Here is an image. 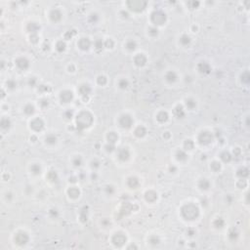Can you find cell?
<instances>
[{
	"mask_svg": "<svg viewBox=\"0 0 250 250\" xmlns=\"http://www.w3.org/2000/svg\"><path fill=\"white\" fill-rule=\"evenodd\" d=\"M157 198V194L154 193V191H148L146 194V199L148 200V201H150V202H153V201H154L155 199Z\"/></svg>",
	"mask_w": 250,
	"mask_h": 250,
	"instance_id": "obj_21",
	"label": "cell"
},
{
	"mask_svg": "<svg viewBox=\"0 0 250 250\" xmlns=\"http://www.w3.org/2000/svg\"><path fill=\"white\" fill-rule=\"evenodd\" d=\"M198 71L202 73H208L209 71H211V68H210V66L208 63L203 62V63H200L198 65Z\"/></svg>",
	"mask_w": 250,
	"mask_h": 250,
	"instance_id": "obj_15",
	"label": "cell"
},
{
	"mask_svg": "<svg viewBox=\"0 0 250 250\" xmlns=\"http://www.w3.org/2000/svg\"><path fill=\"white\" fill-rule=\"evenodd\" d=\"M48 179H49V180H51L52 182H56L57 180H58V177H57V173H56V172H54V171L49 172Z\"/></svg>",
	"mask_w": 250,
	"mask_h": 250,
	"instance_id": "obj_36",
	"label": "cell"
},
{
	"mask_svg": "<svg viewBox=\"0 0 250 250\" xmlns=\"http://www.w3.org/2000/svg\"><path fill=\"white\" fill-rule=\"evenodd\" d=\"M72 93L71 91H63L61 94V100L63 103H69V102L72 100Z\"/></svg>",
	"mask_w": 250,
	"mask_h": 250,
	"instance_id": "obj_11",
	"label": "cell"
},
{
	"mask_svg": "<svg viewBox=\"0 0 250 250\" xmlns=\"http://www.w3.org/2000/svg\"><path fill=\"white\" fill-rule=\"evenodd\" d=\"M104 45L106 46V47H108V48H112V46H113V42H112V40L108 39V40H107V41L104 42Z\"/></svg>",
	"mask_w": 250,
	"mask_h": 250,
	"instance_id": "obj_50",
	"label": "cell"
},
{
	"mask_svg": "<svg viewBox=\"0 0 250 250\" xmlns=\"http://www.w3.org/2000/svg\"><path fill=\"white\" fill-rule=\"evenodd\" d=\"M30 169H31V172H32L33 174H39L40 171H41V168H40V166L38 164H33Z\"/></svg>",
	"mask_w": 250,
	"mask_h": 250,
	"instance_id": "obj_35",
	"label": "cell"
},
{
	"mask_svg": "<svg viewBox=\"0 0 250 250\" xmlns=\"http://www.w3.org/2000/svg\"><path fill=\"white\" fill-rule=\"evenodd\" d=\"M7 86L9 87V88L13 89V88H15L16 86H17V83H16L14 80H9V81L7 82Z\"/></svg>",
	"mask_w": 250,
	"mask_h": 250,
	"instance_id": "obj_49",
	"label": "cell"
},
{
	"mask_svg": "<svg viewBox=\"0 0 250 250\" xmlns=\"http://www.w3.org/2000/svg\"><path fill=\"white\" fill-rule=\"evenodd\" d=\"M189 4H193V6L190 8H195L196 6H198L199 5V3L198 2H194V1H193V2H189Z\"/></svg>",
	"mask_w": 250,
	"mask_h": 250,
	"instance_id": "obj_57",
	"label": "cell"
},
{
	"mask_svg": "<svg viewBox=\"0 0 250 250\" xmlns=\"http://www.w3.org/2000/svg\"><path fill=\"white\" fill-rule=\"evenodd\" d=\"M248 169L247 168H240L239 171H237V176L239 177H240V178H242V179H244V178H246L247 176H248Z\"/></svg>",
	"mask_w": 250,
	"mask_h": 250,
	"instance_id": "obj_25",
	"label": "cell"
},
{
	"mask_svg": "<svg viewBox=\"0 0 250 250\" xmlns=\"http://www.w3.org/2000/svg\"><path fill=\"white\" fill-rule=\"evenodd\" d=\"M16 63H17V66L21 69H26L28 67V66H30V63H28V61L26 60V58H20V59H18L16 61Z\"/></svg>",
	"mask_w": 250,
	"mask_h": 250,
	"instance_id": "obj_10",
	"label": "cell"
},
{
	"mask_svg": "<svg viewBox=\"0 0 250 250\" xmlns=\"http://www.w3.org/2000/svg\"><path fill=\"white\" fill-rule=\"evenodd\" d=\"M81 162H82V159H81V157L80 156L76 157V158L73 159V164H74L75 166H79V165H81Z\"/></svg>",
	"mask_w": 250,
	"mask_h": 250,
	"instance_id": "obj_46",
	"label": "cell"
},
{
	"mask_svg": "<svg viewBox=\"0 0 250 250\" xmlns=\"http://www.w3.org/2000/svg\"><path fill=\"white\" fill-rule=\"evenodd\" d=\"M189 235L191 236V235H194V231H191V230H189Z\"/></svg>",
	"mask_w": 250,
	"mask_h": 250,
	"instance_id": "obj_61",
	"label": "cell"
},
{
	"mask_svg": "<svg viewBox=\"0 0 250 250\" xmlns=\"http://www.w3.org/2000/svg\"><path fill=\"white\" fill-rule=\"evenodd\" d=\"M15 240L18 244L22 245V244H26V243L28 241V236H27V235L25 234V232H20V234H18V235H16Z\"/></svg>",
	"mask_w": 250,
	"mask_h": 250,
	"instance_id": "obj_8",
	"label": "cell"
},
{
	"mask_svg": "<svg viewBox=\"0 0 250 250\" xmlns=\"http://www.w3.org/2000/svg\"><path fill=\"white\" fill-rule=\"evenodd\" d=\"M214 225H215V227H217V228H222V227L224 226V221L222 220V219H217V220L214 222Z\"/></svg>",
	"mask_w": 250,
	"mask_h": 250,
	"instance_id": "obj_42",
	"label": "cell"
},
{
	"mask_svg": "<svg viewBox=\"0 0 250 250\" xmlns=\"http://www.w3.org/2000/svg\"><path fill=\"white\" fill-rule=\"evenodd\" d=\"M10 124H11V122H10V120L8 119V118H3V119L1 120V127H2L3 129L9 128V127H10Z\"/></svg>",
	"mask_w": 250,
	"mask_h": 250,
	"instance_id": "obj_32",
	"label": "cell"
},
{
	"mask_svg": "<svg viewBox=\"0 0 250 250\" xmlns=\"http://www.w3.org/2000/svg\"><path fill=\"white\" fill-rule=\"evenodd\" d=\"M237 236V234H236V231H231V234H230V237H231V239H234V237H236Z\"/></svg>",
	"mask_w": 250,
	"mask_h": 250,
	"instance_id": "obj_55",
	"label": "cell"
},
{
	"mask_svg": "<svg viewBox=\"0 0 250 250\" xmlns=\"http://www.w3.org/2000/svg\"><path fill=\"white\" fill-rule=\"evenodd\" d=\"M25 112H26V114H32L34 112V108H33V106H31V104H27V106H26V108H25Z\"/></svg>",
	"mask_w": 250,
	"mask_h": 250,
	"instance_id": "obj_34",
	"label": "cell"
},
{
	"mask_svg": "<svg viewBox=\"0 0 250 250\" xmlns=\"http://www.w3.org/2000/svg\"><path fill=\"white\" fill-rule=\"evenodd\" d=\"M27 30H28V31H30L32 34H35L36 33V31L39 30V26H38V25L37 24H35V22H30V25L27 26Z\"/></svg>",
	"mask_w": 250,
	"mask_h": 250,
	"instance_id": "obj_22",
	"label": "cell"
},
{
	"mask_svg": "<svg viewBox=\"0 0 250 250\" xmlns=\"http://www.w3.org/2000/svg\"><path fill=\"white\" fill-rule=\"evenodd\" d=\"M50 16H51V19H52V21H54V22H58V21H60L61 18H62V13H61L59 10H53L52 12H51V14H50Z\"/></svg>",
	"mask_w": 250,
	"mask_h": 250,
	"instance_id": "obj_16",
	"label": "cell"
},
{
	"mask_svg": "<svg viewBox=\"0 0 250 250\" xmlns=\"http://www.w3.org/2000/svg\"><path fill=\"white\" fill-rule=\"evenodd\" d=\"M107 193H108V194H112V193H113L112 187H107Z\"/></svg>",
	"mask_w": 250,
	"mask_h": 250,
	"instance_id": "obj_58",
	"label": "cell"
},
{
	"mask_svg": "<svg viewBox=\"0 0 250 250\" xmlns=\"http://www.w3.org/2000/svg\"><path fill=\"white\" fill-rule=\"evenodd\" d=\"M118 85H119L120 88L124 89V88H126L127 86H128V81L125 80V79H121V80H119V82H118Z\"/></svg>",
	"mask_w": 250,
	"mask_h": 250,
	"instance_id": "obj_41",
	"label": "cell"
},
{
	"mask_svg": "<svg viewBox=\"0 0 250 250\" xmlns=\"http://www.w3.org/2000/svg\"><path fill=\"white\" fill-rule=\"evenodd\" d=\"M68 195L71 196V197H72V198H76V197H78L79 196V190L78 189H76V188H71L69 190H68Z\"/></svg>",
	"mask_w": 250,
	"mask_h": 250,
	"instance_id": "obj_20",
	"label": "cell"
},
{
	"mask_svg": "<svg viewBox=\"0 0 250 250\" xmlns=\"http://www.w3.org/2000/svg\"><path fill=\"white\" fill-rule=\"evenodd\" d=\"M128 185H129V187L135 189L139 186V181L136 178H130L128 180Z\"/></svg>",
	"mask_w": 250,
	"mask_h": 250,
	"instance_id": "obj_27",
	"label": "cell"
},
{
	"mask_svg": "<svg viewBox=\"0 0 250 250\" xmlns=\"http://www.w3.org/2000/svg\"><path fill=\"white\" fill-rule=\"evenodd\" d=\"M146 133H147L146 128L143 126L137 127V129L135 130V135H136L137 137H143V136H145Z\"/></svg>",
	"mask_w": 250,
	"mask_h": 250,
	"instance_id": "obj_23",
	"label": "cell"
},
{
	"mask_svg": "<svg viewBox=\"0 0 250 250\" xmlns=\"http://www.w3.org/2000/svg\"><path fill=\"white\" fill-rule=\"evenodd\" d=\"M177 158H178V160L180 161L186 160V159H187V154H186V153L183 152V150H179V152L177 153Z\"/></svg>",
	"mask_w": 250,
	"mask_h": 250,
	"instance_id": "obj_30",
	"label": "cell"
},
{
	"mask_svg": "<svg viewBox=\"0 0 250 250\" xmlns=\"http://www.w3.org/2000/svg\"><path fill=\"white\" fill-rule=\"evenodd\" d=\"M112 242H113L114 245L120 247L126 242V237H125V235H124L118 232V234H115V235H113V237H112Z\"/></svg>",
	"mask_w": 250,
	"mask_h": 250,
	"instance_id": "obj_6",
	"label": "cell"
},
{
	"mask_svg": "<svg viewBox=\"0 0 250 250\" xmlns=\"http://www.w3.org/2000/svg\"><path fill=\"white\" fill-rule=\"evenodd\" d=\"M119 124H120V126L123 127V128H130V127L132 126V124H133V119L131 118L130 115L124 114V115H122L120 117Z\"/></svg>",
	"mask_w": 250,
	"mask_h": 250,
	"instance_id": "obj_7",
	"label": "cell"
},
{
	"mask_svg": "<svg viewBox=\"0 0 250 250\" xmlns=\"http://www.w3.org/2000/svg\"><path fill=\"white\" fill-rule=\"evenodd\" d=\"M241 79H242L243 82L248 83V82H249V80H250V75H249V73H248L247 71H245V72H244V73H243V74L241 75Z\"/></svg>",
	"mask_w": 250,
	"mask_h": 250,
	"instance_id": "obj_40",
	"label": "cell"
},
{
	"mask_svg": "<svg viewBox=\"0 0 250 250\" xmlns=\"http://www.w3.org/2000/svg\"><path fill=\"white\" fill-rule=\"evenodd\" d=\"M79 92H80V94L83 95V96H87V95H89L90 92H91V88H90L89 85L83 84V85H81L79 87Z\"/></svg>",
	"mask_w": 250,
	"mask_h": 250,
	"instance_id": "obj_17",
	"label": "cell"
},
{
	"mask_svg": "<svg viewBox=\"0 0 250 250\" xmlns=\"http://www.w3.org/2000/svg\"><path fill=\"white\" fill-rule=\"evenodd\" d=\"M30 39H31V40H32L33 42L37 41V37H36V35H35V34H34L33 36H31V37H30Z\"/></svg>",
	"mask_w": 250,
	"mask_h": 250,
	"instance_id": "obj_60",
	"label": "cell"
},
{
	"mask_svg": "<svg viewBox=\"0 0 250 250\" xmlns=\"http://www.w3.org/2000/svg\"><path fill=\"white\" fill-rule=\"evenodd\" d=\"M95 46H96V49H102L103 48V46H104V43H103V41L102 40H100V39H98L97 41L95 42Z\"/></svg>",
	"mask_w": 250,
	"mask_h": 250,
	"instance_id": "obj_45",
	"label": "cell"
},
{
	"mask_svg": "<svg viewBox=\"0 0 250 250\" xmlns=\"http://www.w3.org/2000/svg\"><path fill=\"white\" fill-rule=\"evenodd\" d=\"M93 121L92 115L89 112H80L77 115V119H76V124H77V128L80 130H83L87 127H89Z\"/></svg>",
	"mask_w": 250,
	"mask_h": 250,
	"instance_id": "obj_2",
	"label": "cell"
},
{
	"mask_svg": "<svg viewBox=\"0 0 250 250\" xmlns=\"http://www.w3.org/2000/svg\"><path fill=\"white\" fill-rule=\"evenodd\" d=\"M167 119H168L167 112H159V113L157 114V120H158L159 122H165V121H166Z\"/></svg>",
	"mask_w": 250,
	"mask_h": 250,
	"instance_id": "obj_24",
	"label": "cell"
},
{
	"mask_svg": "<svg viewBox=\"0 0 250 250\" xmlns=\"http://www.w3.org/2000/svg\"><path fill=\"white\" fill-rule=\"evenodd\" d=\"M128 7L130 8L131 10H134V11L140 12L144 10V8L146 7L147 3L144 1H139V0H135V1H128L127 2Z\"/></svg>",
	"mask_w": 250,
	"mask_h": 250,
	"instance_id": "obj_4",
	"label": "cell"
},
{
	"mask_svg": "<svg viewBox=\"0 0 250 250\" xmlns=\"http://www.w3.org/2000/svg\"><path fill=\"white\" fill-rule=\"evenodd\" d=\"M78 46L80 49L82 50H88L89 47L91 46V42L88 38H81L78 41Z\"/></svg>",
	"mask_w": 250,
	"mask_h": 250,
	"instance_id": "obj_12",
	"label": "cell"
},
{
	"mask_svg": "<svg viewBox=\"0 0 250 250\" xmlns=\"http://www.w3.org/2000/svg\"><path fill=\"white\" fill-rule=\"evenodd\" d=\"M180 42L182 43L183 45H185V46H187V45H189L190 43V36H188V35H183L182 37L180 38Z\"/></svg>",
	"mask_w": 250,
	"mask_h": 250,
	"instance_id": "obj_28",
	"label": "cell"
},
{
	"mask_svg": "<svg viewBox=\"0 0 250 250\" xmlns=\"http://www.w3.org/2000/svg\"><path fill=\"white\" fill-rule=\"evenodd\" d=\"M198 141L201 145H209L213 141V136L209 132H202L198 136Z\"/></svg>",
	"mask_w": 250,
	"mask_h": 250,
	"instance_id": "obj_5",
	"label": "cell"
},
{
	"mask_svg": "<svg viewBox=\"0 0 250 250\" xmlns=\"http://www.w3.org/2000/svg\"><path fill=\"white\" fill-rule=\"evenodd\" d=\"M152 21L155 25H162L166 21V15L161 11H155L152 14Z\"/></svg>",
	"mask_w": 250,
	"mask_h": 250,
	"instance_id": "obj_3",
	"label": "cell"
},
{
	"mask_svg": "<svg viewBox=\"0 0 250 250\" xmlns=\"http://www.w3.org/2000/svg\"><path fill=\"white\" fill-rule=\"evenodd\" d=\"M30 126H31V128H32L33 130L40 131L42 128H43V126H44V123H43V121H42L40 118H35L34 120L31 121Z\"/></svg>",
	"mask_w": 250,
	"mask_h": 250,
	"instance_id": "obj_9",
	"label": "cell"
},
{
	"mask_svg": "<svg viewBox=\"0 0 250 250\" xmlns=\"http://www.w3.org/2000/svg\"><path fill=\"white\" fill-rule=\"evenodd\" d=\"M186 104H187V107L190 109H193V108L195 107V102L193 100V99H189V100H187V102H186Z\"/></svg>",
	"mask_w": 250,
	"mask_h": 250,
	"instance_id": "obj_39",
	"label": "cell"
},
{
	"mask_svg": "<svg viewBox=\"0 0 250 250\" xmlns=\"http://www.w3.org/2000/svg\"><path fill=\"white\" fill-rule=\"evenodd\" d=\"M209 186H210V184H209L208 181L205 179L201 180V181L199 182V188H200L201 190H207L209 188Z\"/></svg>",
	"mask_w": 250,
	"mask_h": 250,
	"instance_id": "obj_29",
	"label": "cell"
},
{
	"mask_svg": "<svg viewBox=\"0 0 250 250\" xmlns=\"http://www.w3.org/2000/svg\"><path fill=\"white\" fill-rule=\"evenodd\" d=\"M149 242L152 243V244H157V243L159 242V239H158V237H156V236H152L150 239H149Z\"/></svg>",
	"mask_w": 250,
	"mask_h": 250,
	"instance_id": "obj_47",
	"label": "cell"
},
{
	"mask_svg": "<svg viewBox=\"0 0 250 250\" xmlns=\"http://www.w3.org/2000/svg\"><path fill=\"white\" fill-rule=\"evenodd\" d=\"M165 78H166V80H167L168 82H170V83L175 82L176 79H177V75H176V73L174 71H169V72H167Z\"/></svg>",
	"mask_w": 250,
	"mask_h": 250,
	"instance_id": "obj_18",
	"label": "cell"
},
{
	"mask_svg": "<svg viewBox=\"0 0 250 250\" xmlns=\"http://www.w3.org/2000/svg\"><path fill=\"white\" fill-rule=\"evenodd\" d=\"M56 141H57V138L54 136V135H48V136L46 137V142L48 143V144H50V145L55 144Z\"/></svg>",
	"mask_w": 250,
	"mask_h": 250,
	"instance_id": "obj_33",
	"label": "cell"
},
{
	"mask_svg": "<svg viewBox=\"0 0 250 250\" xmlns=\"http://www.w3.org/2000/svg\"><path fill=\"white\" fill-rule=\"evenodd\" d=\"M182 215L186 220H194L196 219L199 215V210L196 206L193 204V203H189L184 206L182 210Z\"/></svg>",
	"mask_w": 250,
	"mask_h": 250,
	"instance_id": "obj_1",
	"label": "cell"
},
{
	"mask_svg": "<svg viewBox=\"0 0 250 250\" xmlns=\"http://www.w3.org/2000/svg\"><path fill=\"white\" fill-rule=\"evenodd\" d=\"M221 159L223 161H225V162H229V161L231 159V154L229 153H227V152H224V153L221 154Z\"/></svg>",
	"mask_w": 250,
	"mask_h": 250,
	"instance_id": "obj_31",
	"label": "cell"
},
{
	"mask_svg": "<svg viewBox=\"0 0 250 250\" xmlns=\"http://www.w3.org/2000/svg\"><path fill=\"white\" fill-rule=\"evenodd\" d=\"M56 48L59 52H63V51H65V49H66V44H65L63 41L58 42V43H57Z\"/></svg>",
	"mask_w": 250,
	"mask_h": 250,
	"instance_id": "obj_37",
	"label": "cell"
},
{
	"mask_svg": "<svg viewBox=\"0 0 250 250\" xmlns=\"http://www.w3.org/2000/svg\"><path fill=\"white\" fill-rule=\"evenodd\" d=\"M134 62L137 66H139V67H143V66L147 63V58L144 56L143 54H139V55H137V56L135 57Z\"/></svg>",
	"mask_w": 250,
	"mask_h": 250,
	"instance_id": "obj_13",
	"label": "cell"
},
{
	"mask_svg": "<svg viewBox=\"0 0 250 250\" xmlns=\"http://www.w3.org/2000/svg\"><path fill=\"white\" fill-rule=\"evenodd\" d=\"M108 139L109 144H114V143L117 141L118 137H117V135H116L114 132H111V133L108 135Z\"/></svg>",
	"mask_w": 250,
	"mask_h": 250,
	"instance_id": "obj_26",
	"label": "cell"
},
{
	"mask_svg": "<svg viewBox=\"0 0 250 250\" xmlns=\"http://www.w3.org/2000/svg\"><path fill=\"white\" fill-rule=\"evenodd\" d=\"M149 34H150V35H153V36L156 35V34H157V30L155 28V27H150V28H149Z\"/></svg>",
	"mask_w": 250,
	"mask_h": 250,
	"instance_id": "obj_51",
	"label": "cell"
},
{
	"mask_svg": "<svg viewBox=\"0 0 250 250\" xmlns=\"http://www.w3.org/2000/svg\"><path fill=\"white\" fill-rule=\"evenodd\" d=\"M193 147H194V143L191 142L190 140H188V141L185 142V148H186L187 149H193Z\"/></svg>",
	"mask_w": 250,
	"mask_h": 250,
	"instance_id": "obj_43",
	"label": "cell"
},
{
	"mask_svg": "<svg viewBox=\"0 0 250 250\" xmlns=\"http://www.w3.org/2000/svg\"><path fill=\"white\" fill-rule=\"evenodd\" d=\"M106 148H107V150H108V152H112V150L114 149V146H113V144H111L109 146L108 145V146L106 147Z\"/></svg>",
	"mask_w": 250,
	"mask_h": 250,
	"instance_id": "obj_54",
	"label": "cell"
},
{
	"mask_svg": "<svg viewBox=\"0 0 250 250\" xmlns=\"http://www.w3.org/2000/svg\"><path fill=\"white\" fill-rule=\"evenodd\" d=\"M65 116H66L67 118H71V116H72V111H71V109L67 111V112H65Z\"/></svg>",
	"mask_w": 250,
	"mask_h": 250,
	"instance_id": "obj_52",
	"label": "cell"
},
{
	"mask_svg": "<svg viewBox=\"0 0 250 250\" xmlns=\"http://www.w3.org/2000/svg\"><path fill=\"white\" fill-rule=\"evenodd\" d=\"M35 82H36V80H35V78H31L30 80V85L31 86H34V84H35Z\"/></svg>",
	"mask_w": 250,
	"mask_h": 250,
	"instance_id": "obj_59",
	"label": "cell"
},
{
	"mask_svg": "<svg viewBox=\"0 0 250 250\" xmlns=\"http://www.w3.org/2000/svg\"><path fill=\"white\" fill-rule=\"evenodd\" d=\"M91 21L92 22H97L98 21V17L96 14H94V15H91Z\"/></svg>",
	"mask_w": 250,
	"mask_h": 250,
	"instance_id": "obj_56",
	"label": "cell"
},
{
	"mask_svg": "<svg viewBox=\"0 0 250 250\" xmlns=\"http://www.w3.org/2000/svg\"><path fill=\"white\" fill-rule=\"evenodd\" d=\"M129 155H130V153L128 152V149H125V148L119 149V152H118V158L122 161L127 160L129 158Z\"/></svg>",
	"mask_w": 250,
	"mask_h": 250,
	"instance_id": "obj_14",
	"label": "cell"
},
{
	"mask_svg": "<svg viewBox=\"0 0 250 250\" xmlns=\"http://www.w3.org/2000/svg\"><path fill=\"white\" fill-rule=\"evenodd\" d=\"M211 168H212L214 171H219V169H220V164H219L218 162H213L212 164H211Z\"/></svg>",
	"mask_w": 250,
	"mask_h": 250,
	"instance_id": "obj_48",
	"label": "cell"
},
{
	"mask_svg": "<svg viewBox=\"0 0 250 250\" xmlns=\"http://www.w3.org/2000/svg\"><path fill=\"white\" fill-rule=\"evenodd\" d=\"M174 114H175L178 118H182V117L185 115L183 107H182V106H178V107H176V108L174 109Z\"/></svg>",
	"mask_w": 250,
	"mask_h": 250,
	"instance_id": "obj_19",
	"label": "cell"
},
{
	"mask_svg": "<svg viewBox=\"0 0 250 250\" xmlns=\"http://www.w3.org/2000/svg\"><path fill=\"white\" fill-rule=\"evenodd\" d=\"M98 83L101 84V85H104V84L107 83L106 77H104V76H99V77H98Z\"/></svg>",
	"mask_w": 250,
	"mask_h": 250,
	"instance_id": "obj_44",
	"label": "cell"
},
{
	"mask_svg": "<svg viewBox=\"0 0 250 250\" xmlns=\"http://www.w3.org/2000/svg\"><path fill=\"white\" fill-rule=\"evenodd\" d=\"M126 47L127 49H129V50H134V49L136 48V42L133 41V40H129V41L126 43Z\"/></svg>",
	"mask_w": 250,
	"mask_h": 250,
	"instance_id": "obj_38",
	"label": "cell"
},
{
	"mask_svg": "<svg viewBox=\"0 0 250 250\" xmlns=\"http://www.w3.org/2000/svg\"><path fill=\"white\" fill-rule=\"evenodd\" d=\"M40 106H41L42 108H45V107H47L48 106V100H41V102H40Z\"/></svg>",
	"mask_w": 250,
	"mask_h": 250,
	"instance_id": "obj_53",
	"label": "cell"
}]
</instances>
